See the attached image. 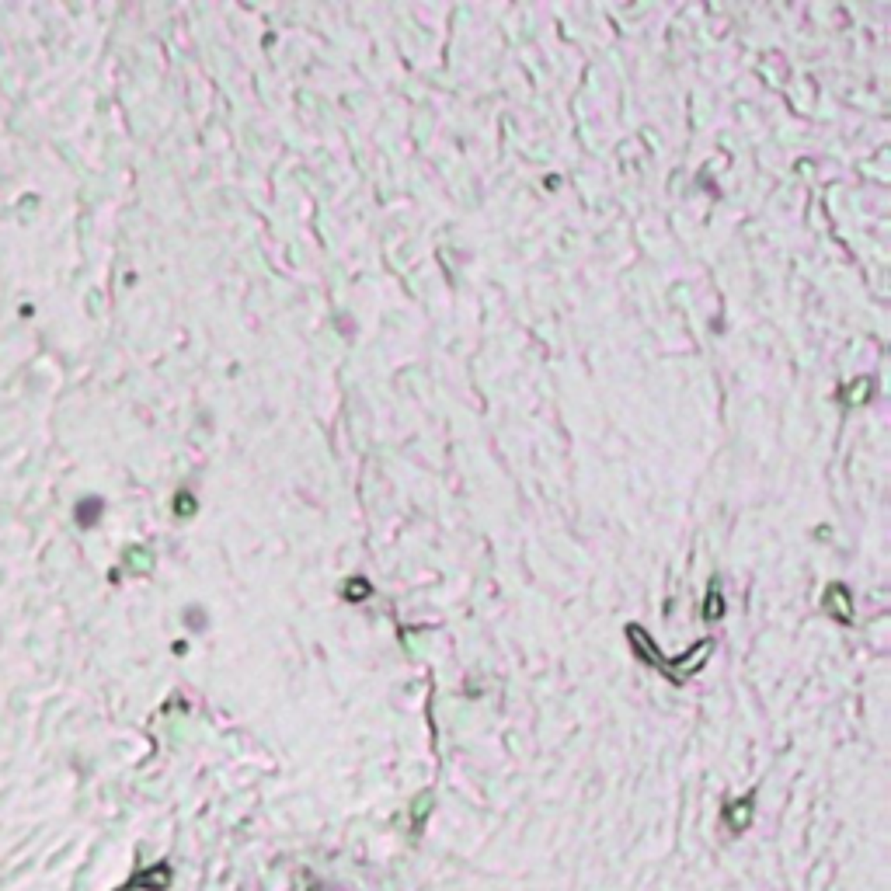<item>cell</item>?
<instances>
[{
    "instance_id": "obj_1",
    "label": "cell",
    "mask_w": 891,
    "mask_h": 891,
    "mask_svg": "<svg viewBox=\"0 0 891 891\" xmlns=\"http://www.w3.org/2000/svg\"><path fill=\"white\" fill-rule=\"evenodd\" d=\"M627 638H631L634 651H638V655H641L648 665H655L662 676H669L676 686H679V683H686V679H690V676H693V672L703 665V658L714 651V641H703V644H700V651L693 648V651H686L683 658H672V662H669V658H665V655H662V651L651 644V638H648L641 627H627Z\"/></svg>"
},
{
    "instance_id": "obj_2",
    "label": "cell",
    "mask_w": 891,
    "mask_h": 891,
    "mask_svg": "<svg viewBox=\"0 0 891 891\" xmlns=\"http://www.w3.org/2000/svg\"><path fill=\"white\" fill-rule=\"evenodd\" d=\"M724 815H728V825H731L735 832H742V828L749 825V818H752V797H742V801L731 804Z\"/></svg>"
},
{
    "instance_id": "obj_3",
    "label": "cell",
    "mask_w": 891,
    "mask_h": 891,
    "mask_svg": "<svg viewBox=\"0 0 891 891\" xmlns=\"http://www.w3.org/2000/svg\"><path fill=\"white\" fill-rule=\"evenodd\" d=\"M835 603H839V617L849 620V599H846V588H842V585H832V588L825 592V606L835 610Z\"/></svg>"
},
{
    "instance_id": "obj_4",
    "label": "cell",
    "mask_w": 891,
    "mask_h": 891,
    "mask_svg": "<svg viewBox=\"0 0 891 891\" xmlns=\"http://www.w3.org/2000/svg\"><path fill=\"white\" fill-rule=\"evenodd\" d=\"M707 617H710V620H717V617H721V603H717V592H710V599H707Z\"/></svg>"
}]
</instances>
